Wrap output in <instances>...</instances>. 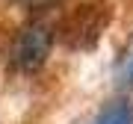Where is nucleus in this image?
Returning <instances> with one entry per match:
<instances>
[{"label": "nucleus", "instance_id": "1", "mask_svg": "<svg viewBox=\"0 0 133 124\" xmlns=\"http://www.w3.org/2000/svg\"><path fill=\"white\" fill-rule=\"evenodd\" d=\"M50 50V27L48 24H33L27 27L24 33L15 38V47H12V59L18 68H24V71H33L44 62Z\"/></svg>", "mask_w": 133, "mask_h": 124}, {"label": "nucleus", "instance_id": "2", "mask_svg": "<svg viewBox=\"0 0 133 124\" xmlns=\"http://www.w3.org/2000/svg\"><path fill=\"white\" fill-rule=\"evenodd\" d=\"M95 124H133V118H130V109L124 104H115V106L101 112L95 118Z\"/></svg>", "mask_w": 133, "mask_h": 124}, {"label": "nucleus", "instance_id": "3", "mask_svg": "<svg viewBox=\"0 0 133 124\" xmlns=\"http://www.w3.org/2000/svg\"><path fill=\"white\" fill-rule=\"evenodd\" d=\"M18 3L30 6V9H44V6H53V3H56V0H18Z\"/></svg>", "mask_w": 133, "mask_h": 124}, {"label": "nucleus", "instance_id": "4", "mask_svg": "<svg viewBox=\"0 0 133 124\" xmlns=\"http://www.w3.org/2000/svg\"><path fill=\"white\" fill-rule=\"evenodd\" d=\"M130 80H133V65H130Z\"/></svg>", "mask_w": 133, "mask_h": 124}]
</instances>
